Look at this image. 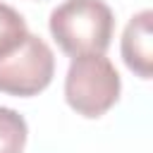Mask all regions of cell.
Returning <instances> with one entry per match:
<instances>
[{"label": "cell", "instance_id": "1", "mask_svg": "<svg viewBox=\"0 0 153 153\" xmlns=\"http://www.w3.org/2000/svg\"><path fill=\"white\" fill-rule=\"evenodd\" d=\"M48 26L67 55H103L115 31V17L103 0H65L50 12Z\"/></svg>", "mask_w": 153, "mask_h": 153}, {"label": "cell", "instance_id": "2", "mask_svg": "<svg viewBox=\"0 0 153 153\" xmlns=\"http://www.w3.org/2000/svg\"><path fill=\"white\" fill-rule=\"evenodd\" d=\"M120 74L105 55L72 57L65 76V98L84 117H100L120 98Z\"/></svg>", "mask_w": 153, "mask_h": 153}, {"label": "cell", "instance_id": "6", "mask_svg": "<svg viewBox=\"0 0 153 153\" xmlns=\"http://www.w3.org/2000/svg\"><path fill=\"white\" fill-rule=\"evenodd\" d=\"M26 33H29V31H26L24 17H22L14 7L0 2V57L10 55V53L26 38Z\"/></svg>", "mask_w": 153, "mask_h": 153}, {"label": "cell", "instance_id": "3", "mask_svg": "<svg viewBox=\"0 0 153 153\" xmlns=\"http://www.w3.org/2000/svg\"><path fill=\"white\" fill-rule=\"evenodd\" d=\"M55 74V55L50 45L33 33L5 57H0V91L10 96H36Z\"/></svg>", "mask_w": 153, "mask_h": 153}, {"label": "cell", "instance_id": "4", "mask_svg": "<svg viewBox=\"0 0 153 153\" xmlns=\"http://www.w3.org/2000/svg\"><path fill=\"white\" fill-rule=\"evenodd\" d=\"M122 57L141 79H151L153 69V12L141 10L134 14L122 33Z\"/></svg>", "mask_w": 153, "mask_h": 153}, {"label": "cell", "instance_id": "5", "mask_svg": "<svg viewBox=\"0 0 153 153\" xmlns=\"http://www.w3.org/2000/svg\"><path fill=\"white\" fill-rule=\"evenodd\" d=\"M26 134V120L17 110L0 105V153H22Z\"/></svg>", "mask_w": 153, "mask_h": 153}]
</instances>
